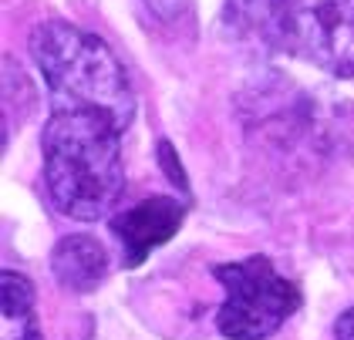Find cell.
Masks as SVG:
<instances>
[{"mask_svg": "<svg viewBox=\"0 0 354 340\" xmlns=\"http://www.w3.org/2000/svg\"><path fill=\"white\" fill-rule=\"evenodd\" d=\"M57 283L75 293H91L109 276V253L95 236H64L51 256Z\"/></svg>", "mask_w": 354, "mask_h": 340, "instance_id": "6", "label": "cell"}, {"mask_svg": "<svg viewBox=\"0 0 354 340\" xmlns=\"http://www.w3.org/2000/svg\"><path fill=\"white\" fill-rule=\"evenodd\" d=\"M44 185L55 209L78 223L105 219L125 189L122 129L98 111L57 108L44 135Z\"/></svg>", "mask_w": 354, "mask_h": 340, "instance_id": "1", "label": "cell"}, {"mask_svg": "<svg viewBox=\"0 0 354 340\" xmlns=\"http://www.w3.org/2000/svg\"><path fill=\"white\" fill-rule=\"evenodd\" d=\"M334 337L337 340H354V307L337 317V323H334Z\"/></svg>", "mask_w": 354, "mask_h": 340, "instance_id": "8", "label": "cell"}, {"mask_svg": "<svg viewBox=\"0 0 354 340\" xmlns=\"http://www.w3.org/2000/svg\"><path fill=\"white\" fill-rule=\"evenodd\" d=\"M34 68L51 91V105L98 111L125 131L136 118V91L111 48L68 21H44L30 30Z\"/></svg>", "mask_w": 354, "mask_h": 340, "instance_id": "2", "label": "cell"}, {"mask_svg": "<svg viewBox=\"0 0 354 340\" xmlns=\"http://www.w3.org/2000/svg\"><path fill=\"white\" fill-rule=\"evenodd\" d=\"M3 340H41L37 314H34V287L21 273H3Z\"/></svg>", "mask_w": 354, "mask_h": 340, "instance_id": "7", "label": "cell"}, {"mask_svg": "<svg viewBox=\"0 0 354 340\" xmlns=\"http://www.w3.org/2000/svg\"><path fill=\"white\" fill-rule=\"evenodd\" d=\"M213 276L226 290L216 327L230 340L270 337L304 303L300 290L287 276H280L267 256H250L240 263L213 266Z\"/></svg>", "mask_w": 354, "mask_h": 340, "instance_id": "4", "label": "cell"}, {"mask_svg": "<svg viewBox=\"0 0 354 340\" xmlns=\"http://www.w3.org/2000/svg\"><path fill=\"white\" fill-rule=\"evenodd\" d=\"M183 216H186V209L176 199H165V196L145 199V202H138L136 209L111 216V233L118 236V243H122L125 266H142L156 246L169 243L172 236L179 233Z\"/></svg>", "mask_w": 354, "mask_h": 340, "instance_id": "5", "label": "cell"}, {"mask_svg": "<svg viewBox=\"0 0 354 340\" xmlns=\"http://www.w3.org/2000/svg\"><path fill=\"white\" fill-rule=\"evenodd\" d=\"M267 30L283 51L327 75H354V0H263Z\"/></svg>", "mask_w": 354, "mask_h": 340, "instance_id": "3", "label": "cell"}]
</instances>
